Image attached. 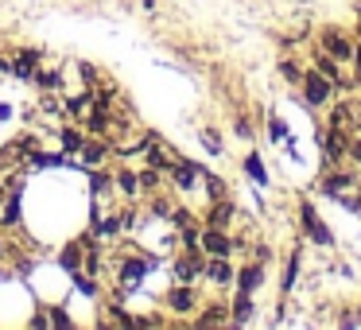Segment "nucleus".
<instances>
[{"mask_svg":"<svg viewBox=\"0 0 361 330\" xmlns=\"http://www.w3.org/2000/svg\"><path fill=\"white\" fill-rule=\"evenodd\" d=\"M303 97H307V105H326L330 97H334V82L330 78H322L319 71H303Z\"/></svg>","mask_w":361,"mask_h":330,"instance_id":"obj_1","label":"nucleus"},{"mask_svg":"<svg viewBox=\"0 0 361 330\" xmlns=\"http://www.w3.org/2000/svg\"><path fill=\"white\" fill-rule=\"evenodd\" d=\"M319 43H322V51H326L330 59H338V63H350L353 59V47H350V39H345L338 28H326V32L319 35Z\"/></svg>","mask_w":361,"mask_h":330,"instance_id":"obj_2","label":"nucleus"},{"mask_svg":"<svg viewBox=\"0 0 361 330\" xmlns=\"http://www.w3.org/2000/svg\"><path fill=\"white\" fill-rule=\"evenodd\" d=\"M198 245H202V252H210V257H229V252H233V241H229V233H226V229H214V226L202 229Z\"/></svg>","mask_w":361,"mask_h":330,"instance_id":"obj_3","label":"nucleus"},{"mask_svg":"<svg viewBox=\"0 0 361 330\" xmlns=\"http://www.w3.org/2000/svg\"><path fill=\"white\" fill-rule=\"evenodd\" d=\"M299 221H303L307 237H311L314 245H330V241H334V237H330V229L319 221V214H314V206H307V202L299 206Z\"/></svg>","mask_w":361,"mask_h":330,"instance_id":"obj_4","label":"nucleus"},{"mask_svg":"<svg viewBox=\"0 0 361 330\" xmlns=\"http://www.w3.org/2000/svg\"><path fill=\"white\" fill-rule=\"evenodd\" d=\"M345 136H342V128H330V133H322V152H326V164H342V156H345Z\"/></svg>","mask_w":361,"mask_h":330,"instance_id":"obj_5","label":"nucleus"},{"mask_svg":"<svg viewBox=\"0 0 361 330\" xmlns=\"http://www.w3.org/2000/svg\"><path fill=\"white\" fill-rule=\"evenodd\" d=\"M202 272H206V280H210V283H229V280H233V268H229V260H226V257L206 260Z\"/></svg>","mask_w":361,"mask_h":330,"instance_id":"obj_6","label":"nucleus"},{"mask_svg":"<svg viewBox=\"0 0 361 330\" xmlns=\"http://www.w3.org/2000/svg\"><path fill=\"white\" fill-rule=\"evenodd\" d=\"M195 291L187 288V283H179V288H171L167 291V307H171V311H195Z\"/></svg>","mask_w":361,"mask_h":330,"instance_id":"obj_7","label":"nucleus"},{"mask_svg":"<svg viewBox=\"0 0 361 330\" xmlns=\"http://www.w3.org/2000/svg\"><path fill=\"white\" fill-rule=\"evenodd\" d=\"M171 179H175V187H179V190H190V187H195V179H198V167H195V164H183V159H175Z\"/></svg>","mask_w":361,"mask_h":330,"instance_id":"obj_8","label":"nucleus"},{"mask_svg":"<svg viewBox=\"0 0 361 330\" xmlns=\"http://www.w3.org/2000/svg\"><path fill=\"white\" fill-rule=\"evenodd\" d=\"M314 71H319L322 78H330L334 86H342V71H338V59H330L326 51H319V55H314Z\"/></svg>","mask_w":361,"mask_h":330,"instance_id":"obj_9","label":"nucleus"},{"mask_svg":"<svg viewBox=\"0 0 361 330\" xmlns=\"http://www.w3.org/2000/svg\"><path fill=\"white\" fill-rule=\"evenodd\" d=\"M229 221H233V206L229 202H214V210L206 214V226H214V229H229Z\"/></svg>","mask_w":361,"mask_h":330,"instance_id":"obj_10","label":"nucleus"},{"mask_svg":"<svg viewBox=\"0 0 361 330\" xmlns=\"http://www.w3.org/2000/svg\"><path fill=\"white\" fill-rule=\"evenodd\" d=\"M260 276H264V268H260V260H257V264L241 268V276H237V288H241L245 295H252V291L260 288Z\"/></svg>","mask_w":361,"mask_h":330,"instance_id":"obj_11","label":"nucleus"},{"mask_svg":"<svg viewBox=\"0 0 361 330\" xmlns=\"http://www.w3.org/2000/svg\"><path fill=\"white\" fill-rule=\"evenodd\" d=\"M144 260H133V264H125L121 268V288H136V283H140V276H144Z\"/></svg>","mask_w":361,"mask_h":330,"instance_id":"obj_12","label":"nucleus"},{"mask_svg":"<svg viewBox=\"0 0 361 330\" xmlns=\"http://www.w3.org/2000/svg\"><path fill=\"white\" fill-rule=\"evenodd\" d=\"M345 187H353V179H350V175H326V179L319 183V190H322V195H338V190H345Z\"/></svg>","mask_w":361,"mask_h":330,"instance_id":"obj_13","label":"nucleus"},{"mask_svg":"<svg viewBox=\"0 0 361 330\" xmlns=\"http://www.w3.org/2000/svg\"><path fill=\"white\" fill-rule=\"evenodd\" d=\"M82 159H86V164H102V159H105V152H109V144H105V140H97V144H82Z\"/></svg>","mask_w":361,"mask_h":330,"instance_id":"obj_14","label":"nucleus"},{"mask_svg":"<svg viewBox=\"0 0 361 330\" xmlns=\"http://www.w3.org/2000/svg\"><path fill=\"white\" fill-rule=\"evenodd\" d=\"M12 71H16L20 78H35V71H39V63H35V55H20Z\"/></svg>","mask_w":361,"mask_h":330,"instance_id":"obj_15","label":"nucleus"},{"mask_svg":"<svg viewBox=\"0 0 361 330\" xmlns=\"http://www.w3.org/2000/svg\"><path fill=\"white\" fill-rule=\"evenodd\" d=\"M295 276H299V252H291V257H288V268H283V291L295 288Z\"/></svg>","mask_w":361,"mask_h":330,"instance_id":"obj_16","label":"nucleus"},{"mask_svg":"<svg viewBox=\"0 0 361 330\" xmlns=\"http://www.w3.org/2000/svg\"><path fill=\"white\" fill-rule=\"evenodd\" d=\"M280 71H283V78H288L291 86H299V82H303V71L295 66V59H283V63H280Z\"/></svg>","mask_w":361,"mask_h":330,"instance_id":"obj_17","label":"nucleus"},{"mask_svg":"<svg viewBox=\"0 0 361 330\" xmlns=\"http://www.w3.org/2000/svg\"><path fill=\"white\" fill-rule=\"evenodd\" d=\"M330 128H350V109H345V105H334V113H330Z\"/></svg>","mask_w":361,"mask_h":330,"instance_id":"obj_18","label":"nucleus"},{"mask_svg":"<svg viewBox=\"0 0 361 330\" xmlns=\"http://www.w3.org/2000/svg\"><path fill=\"white\" fill-rule=\"evenodd\" d=\"M117 183H121V190H125V195H136V190H140V175H133V171H121Z\"/></svg>","mask_w":361,"mask_h":330,"instance_id":"obj_19","label":"nucleus"},{"mask_svg":"<svg viewBox=\"0 0 361 330\" xmlns=\"http://www.w3.org/2000/svg\"><path fill=\"white\" fill-rule=\"evenodd\" d=\"M245 171H249L257 183H268V175H264V164H260V156H249V159H245Z\"/></svg>","mask_w":361,"mask_h":330,"instance_id":"obj_20","label":"nucleus"},{"mask_svg":"<svg viewBox=\"0 0 361 330\" xmlns=\"http://www.w3.org/2000/svg\"><path fill=\"white\" fill-rule=\"evenodd\" d=\"M249 311H252V303H249V295L241 291V299L233 303V322H245V319H249Z\"/></svg>","mask_w":361,"mask_h":330,"instance_id":"obj_21","label":"nucleus"},{"mask_svg":"<svg viewBox=\"0 0 361 330\" xmlns=\"http://www.w3.org/2000/svg\"><path fill=\"white\" fill-rule=\"evenodd\" d=\"M78 260H82V245H66L63 264H66V268H78Z\"/></svg>","mask_w":361,"mask_h":330,"instance_id":"obj_22","label":"nucleus"},{"mask_svg":"<svg viewBox=\"0 0 361 330\" xmlns=\"http://www.w3.org/2000/svg\"><path fill=\"white\" fill-rule=\"evenodd\" d=\"M206 187H210V195H214V198H226V183H221V179L206 175Z\"/></svg>","mask_w":361,"mask_h":330,"instance_id":"obj_23","label":"nucleus"},{"mask_svg":"<svg viewBox=\"0 0 361 330\" xmlns=\"http://www.w3.org/2000/svg\"><path fill=\"white\" fill-rule=\"evenodd\" d=\"M226 319V314H221V307H210V314H202V319H198V326H214V322H221Z\"/></svg>","mask_w":361,"mask_h":330,"instance_id":"obj_24","label":"nucleus"},{"mask_svg":"<svg viewBox=\"0 0 361 330\" xmlns=\"http://www.w3.org/2000/svg\"><path fill=\"white\" fill-rule=\"evenodd\" d=\"M202 144H206V148L214 152V156H218V152H221V140H218V136L210 133V128H202Z\"/></svg>","mask_w":361,"mask_h":330,"instance_id":"obj_25","label":"nucleus"},{"mask_svg":"<svg viewBox=\"0 0 361 330\" xmlns=\"http://www.w3.org/2000/svg\"><path fill=\"white\" fill-rule=\"evenodd\" d=\"M63 144H66L71 152H78V148H82V136L74 133V128H66V133H63Z\"/></svg>","mask_w":361,"mask_h":330,"instance_id":"obj_26","label":"nucleus"},{"mask_svg":"<svg viewBox=\"0 0 361 330\" xmlns=\"http://www.w3.org/2000/svg\"><path fill=\"white\" fill-rule=\"evenodd\" d=\"M109 175H94V190H97V195H105V190H109Z\"/></svg>","mask_w":361,"mask_h":330,"instance_id":"obj_27","label":"nucleus"},{"mask_svg":"<svg viewBox=\"0 0 361 330\" xmlns=\"http://www.w3.org/2000/svg\"><path fill=\"white\" fill-rule=\"evenodd\" d=\"M350 63H353V71H357V78H361V47H353V59H350Z\"/></svg>","mask_w":361,"mask_h":330,"instance_id":"obj_28","label":"nucleus"},{"mask_svg":"<svg viewBox=\"0 0 361 330\" xmlns=\"http://www.w3.org/2000/svg\"><path fill=\"white\" fill-rule=\"evenodd\" d=\"M350 152H353V159L361 164V140H353V144H350Z\"/></svg>","mask_w":361,"mask_h":330,"instance_id":"obj_29","label":"nucleus"},{"mask_svg":"<svg viewBox=\"0 0 361 330\" xmlns=\"http://www.w3.org/2000/svg\"><path fill=\"white\" fill-rule=\"evenodd\" d=\"M357 35H361V24H357Z\"/></svg>","mask_w":361,"mask_h":330,"instance_id":"obj_30","label":"nucleus"}]
</instances>
